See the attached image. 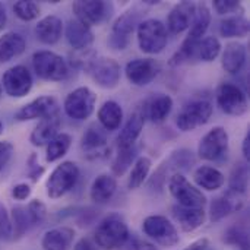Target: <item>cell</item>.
I'll return each mask as SVG.
<instances>
[{"label":"cell","mask_w":250,"mask_h":250,"mask_svg":"<svg viewBox=\"0 0 250 250\" xmlns=\"http://www.w3.org/2000/svg\"><path fill=\"white\" fill-rule=\"evenodd\" d=\"M129 239V227L119 214L105 217L95 229L94 240L98 248L114 250L123 246Z\"/></svg>","instance_id":"cell-1"},{"label":"cell","mask_w":250,"mask_h":250,"mask_svg":"<svg viewBox=\"0 0 250 250\" xmlns=\"http://www.w3.org/2000/svg\"><path fill=\"white\" fill-rule=\"evenodd\" d=\"M136 35H138V44L141 51L146 54L161 53L168 41L167 28L158 19L141 21L136 28Z\"/></svg>","instance_id":"cell-2"},{"label":"cell","mask_w":250,"mask_h":250,"mask_svg":"<svg viewBox=\"0 0 250 250\" xmlns=\"http://www.w3.org/2000/svg\"><path fill=\"white\" fill-rule=\"evenodd\" d=\"M79 179V167L73 161H63L59 164L47 179V195L51 199H59L70 192Z\"/></svg>","instance_id":"cell-3"},{"label":"cell","mask_w":250,"mask_h":250,"mask_svg":"<svg viewBox=\"0 0 250 250\" xmlns=\"http://www.w3.org/2000/svg\"><path fill=\"white\" fill-rule=\"evenodd\" d=\"M32 67L38 78L44 81H63L69 75L66 60L53 51H37L32 56Z\"/></svg>","instance_id":"cell-4"},{"label":"cell","mask_w":250,"mask_h":250,"mask_svg":"<svg viewBox=\"0 0 250 250\" xmlns=\"http://www.w3.org/2000/svg\"><path fill=\"white\" fill-rule=\"evenodd\" d=\"M168 190L180 207L185 208H204L207 204L205 195L193 186L183 174L176 173L168 180Z\"/></svg>","instance_id":"cell-5"},{"label":"cell","mask_w":250,"mask_h":250,"mask_svg":"<svg viewBox=\"0 0 250 250\" xmlns=\"http://www.w3.org/2000/svg\"><path fill=\"white\" fill-rule=\"evenodd\" d=\"M144 233L155 243L164 248H173L179 243V233L174 224L164 215H149L142 223Z\"/></svg>","instance_id":"cell-6"},{"label":"cell","mask_w":250,"mask_h":250,"mask_svg":"<svg viewBox=\"0 0 250 250\" xmlns=\"http://www.w3.org/2000/svg\"><path fill=\"white\" fill-rule=\"evenodd\" d=\"M97 95L88 86H79L73 89L64 100V113L73 120H85L91 117L95 110Z\"/></svg>","instance_id":"cell-7"},{"label":"cell","mask_w":250,"mask_h":250,"mask_svg":"<svg viewBox=\"0 0 250 250\" xmlns=\"http://www.w3.org/2000/svg\"><path fill=\"white\" fill-rule=\"evenodd\" d=\"M86 72L98 86L105 89L116 88L120 81V64L110 57H95L89 60Z\"/></svg>","instance_id":"cell-8"},{"label":"cell","mask_w":250,"mask_h":250,"mask_svg":"<svg viewBox=\"0 0 250 250\" xmlns=\"http://www.w3.org/2000/svg\"><path fill=\"white\" fill-rule=\"evenodd\" d=\"M217 104L229 116H243L249 105H248V97L240 89V86L224 82L217 89Z\"/></svg>","instance_id":"cell-9"},{"label":"cell","mask_w":250,"mask_h":250,"mask_svg":"<svg viewBox=\"0 0 250 250\" xmlns=\"http://www.w3.org/2000/svg\"><path fill=\"white\" fill-rule=\"evenodd\" d=\"M212 116V105L205 100L188 104L177 116L176 125L182 132H192L209 122Z\"/></svg>","instance_id":"cell-10"},{"label":"cell","mask_w":250,"mask_h":250,"mask_svg":"<svg viewBox=\"0 0 250 250\" xmlns=\"http://www.w3.org/2000/svg\"><path fill=\"white\" fill-rule=\"evenodd\" d=\"M229 151V133L224 127L211 129L199 142L198 154L205 161H220Z\"/></svg>","instance_id":"cell-11"},{"label":"cell","mask_w":250,"mask_h":250,"mask_svg":"<svg viewBox=\"0 0 250 250\" xmlns=\"http://www.w3.org/2000/svg\"><path fill=\"white\" fill-rule=\"evenodd\" d=\"M1 88L9 97L22 98L32 88V76L25 66H13L3 73Z\"/></svg>","instance_id":"cell-12"},{"label":"cell","mask_w":250,"mask_h":250,"mask_svg":"<svg viewBox=\"0 0 250 250\" xmlns=\"http://www.w3.org/2000/svg\"><path fill=\"white\" fill-rule=\"evenodd\" d=\"M56 114H59L57 100L51 95H41L35 98L34 101L25 104L23 107H21L16 111L15 119L18 122H26V120H35V119L42 120Z\"/></svg>","instance_id":"cell-13"},{"label":"cell","mask_w":250,"mask_h":250,"mask_svg":"<svg viewBox=\"0 0 250 250\" xmlns=\"http://www.w3.org/2000/svg\"><path fill=\"white\" fill-rule=\"evenodd\" d=\"M139 25V13L129 10L123 13L113 25L108 44L113 50H125L129 44V37Z\"/></svg>","instance_id":"cell-14"},{"label":"cell","mask_w":250,"mask_h":250,"mask_svg":"<svg viewBox=\"0 0 250 250\" xmlns=\"http://www.w3.org/2000/svg\"><path fill=\"white\" fill-rule=\"evenodd\" d=\"M126 78L132 85L146 86L160 73V64L154 59H135L126 64Z\"/></svg>","instance_id":"cell-15"},{"label":"cell","mask_w":250,"mask_h":250,"mask_svg":"<svg viewBox=\"0 0 250 250\" xmlns=\"http://www.w3.org/2000/svg\"><path fill=\"white\" fill-rule=\"evenodd\" d=\"M110 7L111 6L103 0H78L72 4V10L76 19L88 26L101 23L110 15Z\"/></svg>","instance_id":"cell-16"},{"label":"cell","mask_w":250,"mask_h":250,"mask_svg":"<svg viewBox=\"0 0 250 250\" xmlns=\"http://www.w3.org/2000/svg\"><path fill=\"white\" fill-rule=\"evenodd\" d=\"M105 130L98 126H89L82 135L81 148L86 154L88 158H100L104 157L108 151Z\"/></svg>","instance_id":"cell-17"},{"label":"cell","mask_w":250,"mask_h":250,"mask_svg":"<svg viewBox=\"0 0 250 250\" xmlns=\"http://www.w3.org/2000/svg\"><path fill=\"white\" fill-rule=\"evenodd\" d=\"M195 6L196 4L192 1H182L179 4H176L167 16V26L166 28L174 35L186 31L192 23Z\"/></svg>","instance_id":"cell-18"},{"label":"cell","mask_w":250,"mask_h":250,"mask_svg":"<svg viewBox=\"0 0 250 250\" xmlns=\"http://www.w3.org/2000/svg\"><path fill=\"white\" fill-rule=\"evenodd\" d=\"M66 40L73 50H88L94 42V32L91 26L82 23L81 21L70 19L64 29Z\"/></svg>","instance_id":"cell-19"},{"label":"cell","mask_w":250,"mask_h":250,"mask_svg":"<svg viewBox=\"0 0 250 250\" xmlns=\"http://www.w3.org/2000/svg\"><path fill=\"white\" fill-rule=\"evenodd\" d=\"M144 123H145V117H144L142 110H135L117 136L119 149H126V148L135 146V144L144 129Z\"/></svg>","instance_id":"cell-20"},{"label":"cell","mask_w":250,"mask_h":250,"mask_svg":"<svg viewBox=\"0 0 250 250\" xmlns=\"http://www.w3.org/2000/svg\"><path fill=\"white\" fill-rule=\"evenodd\" d=\"M173 100L167 94H157L148 101H145L142 113L145 119H149L152 123H163L171 113Z\"/></svg>","instance_id":"cell-21"},{"label":"cell","mask_w":250,"mask_h":250,"mask_svg":"<svg viewBox=\"0 0 250 250\" xmlns=\"http://www.w3.org/2000/svg\"><path fill=\"white\" fill-rule=\"evenodd\" d=\"M60 127H62V120H60L59 114L42 119V120H40V123L32 130L29 141L34 146L48 145L60 133Z\"/></svg>","instance_id":"cell-22"},{"label":"cell","mask_w":250,"mask_h":250,"mask_svg":"<svg viewBox=\"0 0 250 250\" xmlns=\"http://www.w3.org/2000/svg\"><path fill=\"white\" fill-rule=\"evenodd\" d=\"M173 217L185 233H192L201 229L207 221V212L204 208H185L177 205L173 207Z\"/></svg>","instance_id":"cell-23"},{"label":"cell","mask_w":250,"mask_h":250,"mask_svg":"<svg viewBox=\"0 0 250 250\" xmlns=\"http://www.w3.org/2000/svg\"><path fill=\"white\" fill-rule=\"evenodd\" d=\"M63 34V22L60 18L54 15H48L42 19L38 21L35 25V35L37 38L47 45L56 44Z\"/></svg>","instance_id":"cell-24"},{"label":"cell","mask_w":250,"mask_h":250,"mask_svg":"<svg viewBox=\"0 0 250 250\" xmlns=\"http://www.w3.org/2000/svg\"><path fill=\"white\" fill-rule=\"evenodd\" d=\"M245 62H246V47L237 41L229 42L221 56L223 69L230 75H236L242 70Z\"/></svg>","instance_id":"cell-25"},{"label":"cell","mask_w":250,"mask_h":250,"mask_svg":"<svg viewBox=\"0 0 250 250\" xmlns=\"http://www.w3.org/2000/svg\"><path fill=\"white\" fill-rule=\"evenodd\" d=\"M75 239V230L70 227H56L48 230L41 240L42 250H67Z\"/></svg>","instance_id":"cell-26"},{"label":"cell","mask_w":250,"mask_h":250,"mask_svg":"<svg viewBox=\"0 0 250 250\" xmlns=\"http://www.w3.org/2000/svg\"><path fill=\"white\" fill-rule=\"evenodd\" d=\"M25 38L18 32H7L0 37V63L10 62L25 51Z\"/></svg>","instance_id":"cell-27"},{"label":"cell","mask_w":250,"mask_h":250,"mask_svg":"<svg viewBox=\"0 0 250 250\" xmlns=\"http://www.w3.org/2000/svg\"><path fill=\"white\" fill-rule=\"evenodd\" d=\"M116 189H117L116 179L110 174H101L94 180L91 190H89V196L95 204L103 205V204H107L113 198V195L116 193Z\"/></svg>","instance_id":"cell-28"},{"label":"cell","mask_w":250,"mask_h":250,"mask_svg":"<svg viewBox=\"0 0 250 250\" xmlns=\"http://www.w3.org/2000/svg\"><path fill=\"white\" fill-rule=\"evenodd\" d=\"M193 180L199 188H202L205 190H218L226 183L224 174L220 170L209 167V166L199 167L193 174Z\"/></svg>","instance_id":"cell-29"},{"label":"cell","mask_w":250,"mask_h":250,"mask_svg":"<svg viewBox=\"0 0 250 250\" xmlns=\"http://www.w3.org/2000/svg\"><path fill=\"white\" fill-rule=\"evenodd\" d=\"M98 122L104 130H116L123 122V110L116 101H105L98 110Z\"/></svg>","instance_id":"cell-30"},{"label":"cell","mask_w":250,"mask_h":250,"mask_svg":"<svg viewBox=\"0 0 250 250\" xmlns=\"http://www.w3.org/2000/svg\"><path fill=\"white\" fill-rule=\"evenodd\" d=\"M211 23V12L205 3H199L195 6V13L193 19L190 23V31L186 38L193 40V41H201L202 37L205 35L208 26Z\"/></svg>","instance_id":"cell-31"},{"label":"cell","mask_w":250,"mask_h":250,"mask_svg":"<svg viewBox=\"0 0 250 250\" xmlns=\"http://www.w3.org/2000/svg\"><path fill=\"white\" fill-rule=\"evenodd\" d=\"M249 21L242 15L229 16L220 23V34L226 38L233 37H246L249 34Z\"/></svg>","instance_id":"cell-32"},{"label":"cell","mask_w":250,"mask_h":250,"mask_svg":"<svg viewBox=\"0 0 250 250\" xmlns=\"http://www.w3.org/2000/svg\"><path fill=\"white\" fill-rule=\"evenodd\" d=\"M151 166H152V163H151V160L148 157H139L136 160V163L133 164V168L130 171L129 182H127V188L130 190L139 189L144 185V182L149 176Z\"/></svg>","instance_id":"cell-33"},{"label":"cell","mask_w":250,"mask_h":250,"mask_svg":"<svg viewBox=\"0 0 250 250\" xmlns=\"http://www.w3.org/2000/svg\"><path fill=\"white\" fill-rule=\"evenodd\" d=\"M72 145V136L67 133H59L48 145H47V154H45V160L47 163H54L57 160H60L62 157L66 155V152L69 151Z\"/></svg>","instance_id":"cell-34"},{"label":"cell","mask_w":250,"mask_h":250,"mask_svg":"<svg viewBox=\"0 0 250 250\" xmlns=\"http://www.w3.org/2000/svg\"><path fill=\"white\" fill-rule=\"evenodd\" d=\"M234 199L230 198V195H223L218 196L212 201L211 208H209V218L212 223L221 221L223 218H226L227 215H230L233 211L239 209L237 204L233 202Z\"/></svg>","instance_id":"cell-35"},{"label":"cell","mask_w":250,"mask_h":250,"mask_svg":"<svg viewBox=\"0 0 250 250\" xmlns=\"http://www.w3.org/2000/svg\"><path fill=\"white\" fill-rule=\"evenodd\" d=\"M221 48H223L221 42L217 37H214V35L205 37L198 44L196 59H199L202 62H214L220 56Z\"/></svg>","instance_id":"cell-36"},{"label":"cell","mask_w":250,"mask_h":250,"mask_svg":"<svg viewBox=\"0 0 250 250\" xmlns=\"http://www.w3.org/2000/svg\"><path fill=\"white\" fill-rule=\"evenodd\" d=\"M249 182V168L246 164L239 163L233 168L231 179H230V193L234 195H243L248 189Z\"/></svg>","instance_id":"cell-37"},{"label":"cell","mask_w":250,"mask_h":250,"mask_svg":"<svg viewBox=\"0 0 250 250\" xmlns=\"http://www.w3.org/2000/svg\"><path fill=\"white\" fill-rule=\"evenodd\" d=\"M10 221H12V227H13V239L18 240L21 239L29 229V218L26 214V208L23 207H13L12 209V215H10Z\"/></svg>","instance_id":"cell-38"},{"label":"cell","mask_w":250,"mask_h":250,"mask_svg":"<svg viewBox=\"0 0 250 250\" xmlns=\"http://www.w3.org/2000/svg\"><path fill=\"white\" fill-rule=\"evenodd\" d=\"M136 158V148H126V149H119V154L116 155L111 170L116 176H123L126 170L132 166L133 160Z\"/></svg>","instance_id":"cell-39"},{"label":"cell","mask_w":250,"mask_h":250,"mask_svg":"<svg viewBox=\"0 0 250 250\" xmlns=\"http://www.w3.org/2000/svg\"><path fill=\"white\" fill-rule=\"evenodd\" d=\"M224 242L239 250H249V234L242 227H231L224 234Z\"/></svg>","instance_id":"cell-40"},{"label":"cell","mask_w":250,"mask_h":250,"mask_svg":"<svg viewBox=\"0 0 250 250\" xmlns=\"http://www.w3.org/2000/svg\"><path fill=\"white\" fill-rule=\"evenodd\" d=\"M13 12H15V15L21 21L29 22V21H34V19L38 18V15H40V6L35 1L21 0V1H16L13 4Z\"/></svg>","instance_id":"cell-41"},{"label":"cell","mask_w":250,"mask_h":250,"mask_svg":"<svg viewBox=\"0 0 250 250\" xmlns=\"http://www.w3.org/2000/svg\"><path fill=\"white\" fill-rule=\"evenodd\" d=\"M26 214L31 226H41L47 218V208L40 199H32L26 207Z\"/></svg>","instance_id":"cell-42"},{"label":"cell","mask_w":250,"mask_h":250,"mask_svg":"<svg viewBox=\"0 0 250 250\" xmlns=\"http://www.w3.org/2000/svg\"><path fill=\"white\" fill-rule=\"evenodd\" d=\"M0 240L1 242L13 240V227H12L10 215L1 202H0Z\"/></svg>","instance_id":"cell-43"},{"label":"cell","mask_w":250,"mask_h":250,"mask_svg":"<svg viewBox=\"0 0 250 250\" xmlns=\"http://www.w3.org/2000/svg\"><path fill=\"white\" fill-rule=\"evenodd\" d=\"M214 9L220 15H230L237 10H243L242 3L237 0H214Z\"/></svg>","instance_id":"cell-44"},{"label":"cell","mask_w":250,"mask_h":250,"mask_svg":"<svg viewBox=\"0 0 250 250\" xmlns=\"http://www.w3.org/2000/svg\"><path fill=\"white\" fill-rule=\"evenodd\" d=\"M15 152L13 145L9 141H1L0 142V170H3L12 160Z\"/></svg>","instance_id":"cell-45"},{"label":"cell","mask_w":250,"mask_h":250,"mask_svg":"<svg viewBox=\"0 0 250 250\" xmlns=\"http://www.w3.org/2000/svg\"><path fill=\"white\" fill-rule=\"evenodd\" d=\"M29 195H31V188L26 183H19V185L13 186V189H12V196L16 201H25L29 198Z\"/></svg>","instance_id":"cell-46"},{"label":"cell","mask_w":250,"mask_h":250,"mask_svg":"<svg viewBox=\"0 0 250 250\" xmlns=\"http://www.w3.org/2000/svg\"><path fill=\"white\" fill-rule=\"evenodd\" d=\"M209 249V242L207 239H199L196 242H193L192 245H189L188 248L182 250H208Z\"/></svg>","instance_id":"cell-47"},{"label":"cell","mask_w":250,"mask_h":250,"mask_svg":"<svg viewBox=\"0 0 250 250\" xmlns=\"http://www.w3.org/2000/svg\"><path fill=\"white\" fill-rule=\"evenodd\" d=\"M73 250H97V248H95V245L89 239H81L75 245V249Z\"/></svg>","instance_id":"cell-48"},{"label":"cell","mask_w":250,"mask_h":250,"mask_svg":"<svg viewBox=\"0 0 250 250\" xmlns=\"http://www.w3.org/2000/svg\"><path fill=\"white\" fill-rule=\"evenodd\" d=\"M242 151H243V157L246 161L250 160V133H246L245 139H243V146H242Z\"/></svg>","instance_id":"cell-49"},{"label":"cell","mask_w":250,"mask_h":250,"mask_svg":"<svg viewBox=\"0 0 250 250\" xmlns=\"http://www.w3.org/2000/svg\"><path fill=\"white\" fill-rule=\"evenodd\" d=\"M6 23H7V13H6V7H4V4L0 1V32L6 28Z\"/></svg>","instance_id":"cell-50"},{"label":"cell","mask_w":250,"mask_h":250,"mask_svg":"<svg viewBox=\"0 0 250 250\" xmlns=\"http://www.w3.org/2000/svg\"><path fill=\"white\" fill-rule=\"evenodd\" d=\"M132 250H157L152 245H149V243H146V242H135L133 245H132Z\"/></svg>","instance_id":"cell-51"},{"label":"cell","mask_w":250,"mask_h":250,"mask_svg":"<svg viewBox=\"0 0 250 250\" xmlns=\"http://www.w3.org/2000/svg\"><path fill=\"white\" fill-rule=\"evenodd\" d=\"M1 130H3V125H1V122H0V135H1Z\"/></svg>","instance_id":"cell-52"},{"label":"cell","mask_w":250,"mask_h":250,"mask_svg":"<svg viewBox=\"0 0 250 250\" xmlns=\"http://www.w3.org/2000/svg\"><path fill=\"white\" fill-rule=\"evenodd\" d=\"M1 91H3V88H1V83H0V97H1Z\"/></svg>","instance_id":"cell-53"}]
</instances>
